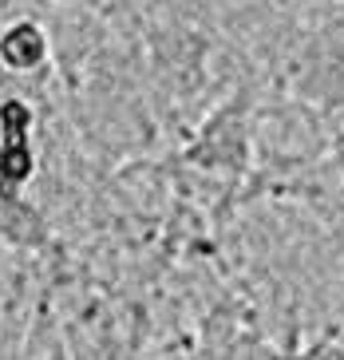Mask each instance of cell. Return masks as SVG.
I'll list each match as a JSON object with an SVG mask.
<instances>
[{
  "label": "cell",
  "mask_w": 344,
  "mask_h": 360,
  "mask_svg": "<svg viewBox=\"0 0 344 360\" xmlns=\"http://www.w3.org/2000/svg\"><path fill=\"white\" fill-rule=\"evenodd\" d=\"M28 111L20 103H4L0 111V174L8 182H20L28 179L32 170V155H28Z\"/></svg>",
  "instance_id": "6da1fadb"
},
{
  "label": "cell",
  "mask_w": 344,
  "mask_h": 360,
  "mask_svg": "<svg viewBox=\"0 0 344 360\" xmlns=\"http://www.w3.org/2000/svg\"><path fill=\"white\" fill-rule=\"evenodd\" d=\"M0 56L8 60L12 68H32L36 60L44 56V36L32 28V24H20V28H12L0 44Z\"/></svg>",
  "instance_id": "7a4b0ae2"
}]
</instances>
